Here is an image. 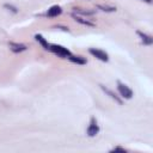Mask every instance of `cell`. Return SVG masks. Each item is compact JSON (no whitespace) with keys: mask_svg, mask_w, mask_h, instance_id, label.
<instances>
[{"mask_svg":"<svg viewBox=\"0 0 153 153\" xmlns=\"http://www.w3.org/2000/svg\"><path fill=\"white\" fill-rule=\"evenodd\" d=\"M137 35L141 37V41L143 42V44L149 45V44H152V43H153V38H152L149 35L143 33V32H141V31H137Z\"/></svg>","mask_w":153,"mask_h":153,"instance_id":"7","label":"cell"},{"mask_svg":"<svg viewBox=\"0 0 153 153\" xmlns=\"http://www.w3.org/2000/svg\"><path fill=\"white\" fill-rule=\"evenodd\" d=\"M5 7H6V8H8V10H11L12 12H14V13H17V8H16V7H13V6H11V5H8V4H6V5H5Z\"/></svg>","mask_w":153,"mask_h":153,"instance_id":"14","label":"cell"},{"mask_svg":"<svg viewBox=\"0 0 153 153\" xmlns=\"http://www.w3.org/2000/svg\"><path fill=\"white\" fill-rule=\"evenodd\" d=\"M49 50H51L53 53L57 54V55L61 56V57H68V56L72 55L71 51H69L67 48H65V47H62V45H59V44H51V45L49 47Z\"/></svg>","mask_w":153,"mask_h":153,"instance_id":"1","label":"cell"},{"mask_svg":"<svg viewBox=\"0 0 153 153\" xmlns=\"http://www.w3.org/2000/svg\"><path fill=\"white\" fill-rule=\"evenodd\" d=\"M88 51H90V54H92L94 57H97L98 60H100V61H103V62H108V61H109V56H108V54H106L105 51L100 50V49H97V48H90Z\"/></svg>","mask_w":153,"mask_h":153,"instance_id":"3","label":"cell"},{"mask_svg":"<svg viewBox=\"0 0 153 153\" xmlns=\"http://www.w3.org/2000/svg\"><path fill=\"white\" fill-rule=\"evenodd\" d=\"M97 7L104 12H115L116 11V7L114 6H109V5H97Z\"/></svg>","mask_w":153,"mask_h":153,"instance_id":"12","label":"cell"},{"mask_svg":"<svg viewBox=\"0 0 153 153\" xmlns=\"http://www.w3.org/2000/svg\"><path fill=\"white\" fill-rule=\"evenodd\" d=\"M98 131H99V127L97 124V121H96L94 117H92L91 121H90V124L87 127V135L93 137V136H96L98 134Z\"/></svg>","mask_w":153,"mask_h":153,"instance_id":"4","label":"cell"},{"mask_svg":"<svg viewBox=\"0 0 153 153\" xmlns=\"http://www.w3.org/2000/svg\"><path fill=\"white\" fill-rule=\"evenodd\" d=\"M35 38H36V41H37V42H39V43L42 44V47H43L45 50H49V47H50V45H49V44H48V42L43 38V36H42V35H35Z\"/></svg>","mask_w":153,"mask_h":153,"instance_id":"10","label":"cell"},{"mask_svg":"<svg viewBox=\"0 0 153 153\" xmlns=\"http://www.w3.org/2000/svg\"><path fill=\"white\" fill-rule=\"evenodd\" d=\"M74 11L76 12V13H80V14H85V16H92L94 12L93 11H84V10H81V8H74Z\"/></svg>","mask_w":153,"mask_h":153,"instance_id":"13","label":"cell"},{"mask_svg":"<svg viewBox=\"0 0 153 153\" xmlns=\"http://www.w3.org/2000/svg\"><path fill=\"white\" fill-rule=\"evenodd\" d=\"M117 90H118L121 97L124 99H130L133 97V91L126 84H123L121 81H117Z\"/></svg>","mask_w":153,"mask_h":153,"instance_id":"2","label":"cell"},{"mask_svg":"<svg viewBox=\"0 0 153 153\" xmlns=\"http://www.w3.org/2000/svg\"><path fill=\"white\" fill-rule=\"evenodd\" d=\"M100 88H102V90H103L105 93H108V94H109V96H110L112 99H115V100H116L118 104H122V100H121V99H120V98H118V97H117V96H116V94H115V93H114L111 90H109L108 87H105V86H103V85H100Z\"/></svg>","mask_w":153,"mask_h":153,"instance_id":"8","label":"cell"},{"mask_svg":"<svg viewBox=\"0 0 153 153\" xmlns=\"http://www.w3.org/2000/svg\"><path fill=\"white\" fill-rule=\"evenodd\" d=\"M115 151H121V152H126V149H124V148H120V147H117V148H114V149H112V152H115Z\"/></svg>","mask_w":153,"mask_h":153,"instance_id":"15","label":"cell"},{"mask_svg":"<svg viewBox=\"0 0 153 153\" xmlns=\"http://www.w3.org/2000/svg\"><path fill=\"white\" fill-rule=\"evenodd\" d=\"M61 12H62L61 7L57 6V5H54V6H51V7L47 11V16H48V17H57V16L61 14Z\"/></svg>","mask_w":153,"mask_h":153,"instance_id":"6","label":"cell"},{"mask_svg":"<svg viewBox=\"0 0 153 153\" xmlns=\"http://www.w3.org/2000/svg\"><path fill=\"white\" fill-rule=\"evenodd\" d=\"M72 17L74 18L75 22H78V23H80V24H82V25H86V26H93V25H94L93 23H91V22H88L87 19H84V18H81V17H79V16L72 14Z\"/></svg>","mask_w":153,"mask_h":153,"instance_id":"9","label":"cell"},{"mask_svg":"<svg viewBox=\"0 0 153 153\" xmlns=\"http://www.w3.org/2000/svg\"><path fill=\"white\" fill-rule=\"evenodd\" d=\"M8 47H10V49H11L13 53H22V51L26 50V45H24V44H22V43L10 42V43H8Z\"/></svg>","mask_w":153,"mask_h":153,"instance_id":"5","label":"cell"},{"mask_svg":"<svg viewBox=\"0 0 153 153\" xmlns=\"http://www.w3.org/2000/svg\"><path fill=\"white\" fill-rule=\"evenodd\" d=\"M68 59H69L72 62L78 63V65H85V63H86V60H85L84 57H81V56H74V55H71V56H68Z\"/></svg>","mask_w":153,"mask_h":153,"instance_id":"11","label":"cell"},{"mask_svg":"<svg viewBox=\"0 0 153 153\" xmlns=\"http://www.w3.org/2000/svg\"><path fill=\"white\" fill-rule=\"evenodd\" d=\"M143 1H146V2H148V4H151V2H152V0H143Z\"/></svg>","mask_w":153,"mask_h":153,"instance_id":"16","label":"cell"}]
</instances>
